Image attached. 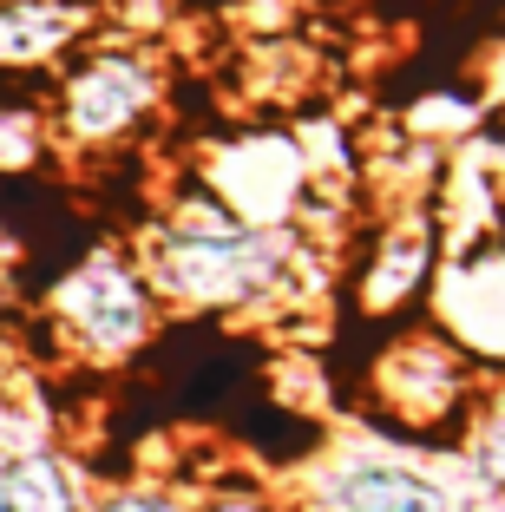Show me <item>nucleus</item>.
<instances>
[{
  "instance_id": "1",
  "label": "nucleus",
  "mask_w": 505,
  "mask_h": 512,
  "mask_svg": "<svg viewBox=\"0 0 505 512\" xmlns=\"http://www.w3.org/2000/svg\"><path fill=\"white\" fill-rule=\"evenodd\" d=\"M296 243L256 224H204V230H178L151 256V270L171 296L184 302H217V309H243L263 302L269 289L289 276Z\"/></svg>"
},
{
  "instance_id": "2",
  "label": "nucleus",
  "mask_w": 505,
  "mask_h": 512,
  "mask_svg": "<svg viewBox=\"0 0 505 512\" xmlns=\"http://www.w3.org/2000/svg\"><path fill=\"white\" fill-rule=\"evenodd\" d=\"M53 316H60V329L73 335L79 348H92V355H132L151 335V289L138 283L125 263L92 256V263H79L60 283Z\"/></svg>"
},
{
  "instance_id": "3",
  "label": "nucleus",
  "mask_w": 505,
  "mask_h": 512,
  "mask_svg": "<svg viewBox=\"0 0 505 512\" xmlns=\"http://www.w3.org/2000/svg\"><path fill=\"white\" fill-rule=\"evenodd\" d=\"M151 99H158V66H151L145 53H132V46H119V53H92V60L66 79L60 112H66V132H73L79 145H105V138L132 132L151 112Z\"/></svg>"
},
{
  "instance_id": "4",
  "label": "nucleus",
  "mask_w": 505,
  "mask_h": 512,
  "mask_svg": "<svg viewBox=\"0 0 505 512\" xmlns=\"http://www.w3.org/2000/svg\"><path fill=\"white\" fill-rule=\"evenodd\" d=\"M315 512H460V499L394 453H348L315 480Z\"/></svg>"
},
{
  "instance_id": "5",
  "label": "nucleus",
  "mask_w": 505,
  "mask_h": 512,
  "mask_svg": "<svg viewBox=\"0 0 505 512\" xmlns=\"http://www.w3.org/2000/svg\"><path fill=\"white\" fill-rule=\"evenodd\" d=\"M381 394L407 421H446L460 407V355L440 342H407L381 362Z\"/></svg>"
},
{
  "instance_id": "6",
  "label": "nucleus",
  "mask_w": 505,
  "mask_h": 512,
  "mask_svg": "<svg viewBox=\"0 0 505 512\" xmlns=\"http://www.w3.org/2000/svg\"><path fill=\"white\" fill-rule=\"evenodd\" d=\"M79 7H60V0H7L0 7V66H20V60H46L53 46L73 40L79 27Z\"/></svg>"
},
{
  "instance_id": "7",
  "label": "nucleus",
  "mask_w": 505,
  "mask_h": 512,
  "mask_svg": "<svg viewBox=\"0 0 505 512\" xmlns=\"http://www.w3.org/2000/svg\"><path fill=\"white\" fill-rule=\"evenodd\" d=\"M0 512H79L73 480L46 453H0Z\"/></svg>"
},
{
  "instance_id": "8",
  "label": "nucleus",
  "mask_w": 505,
  "mask_h": 512,
  "mask_svg": "<svg viewBox=\"0 0 505 512\" xmlns=\"http://www.w3.org/2000/svg\"><path fill=\"white\" fill-rule=\"evenodd\" d=\"M33 151H40V132L20 112H0V165H27Z\"/></svg>"
},
{
  "instance_id": "9",
  "label": "nucleus",
  "mask_w": 505,
  "mask_h": 512,
  "mask_svg": "<svg viewBox=\"0 0 505 512\" xmlns=\"http://www.w3.org/2000/svg\"><path fill=\"white\" fill-rule=\"evenodd\" d=\"M99 512H178V499H171V493H158V486H132V493L105 499Z\"/></svg>"
},
{
  "instance_id": "10",
  "label": "nucleus",
  "mask_w": 505,
  "mask_h": 512,
  "mask_svg": "<svg viewBox=\"0 0 505 512\" xmlns=\"http://www.w3.org/2000/svg\"><path fill=\"white\" fill-rule=\"evenodd\" d=\"M217 512H256V506H217Z\"/></svg>"
}]
</instances>
